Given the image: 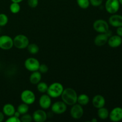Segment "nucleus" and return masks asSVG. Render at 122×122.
<instances>
[{"mask_svg": "<svg viewBox=\"0 0 122 122\" xmlns=\"http://www.w3.org/2000/svg\"><path fill=\"white\" fill-rule=\"evenodd\" d=\"M77 94L76 91L71 88H67L64 89L62 93V101L68 106H73L77 103Z\"/></svg>", "mask_w": 122, "mask_h": 122, "instance_id": "1", "label": "nucleus"}, {"mask_svg": "<svg viewBox=\"0 0 122 122\" xmlns=\"http://www.w3.org/2000/svg\"><path fill=\"white\" fill-rule=\"evenodd\" d=\"M64 86L60 82H54L48 86L47 94L51 98H58L61 95Z\"/></svg>", "mask_w": 122, "mask_h": 122, "instance_id": "2", "label": "nucleus"}, {"mask_svg": "<svg viewBox=\"0 0 122 122\" xmlns=\"http://www.w3.org/2000/svg\"><path fill=\"white\" fill-rule=\"evenodd\" d=\"M14 46L18 49L26 48L29 44V40L25 35H17L13 39Z\"/></svg>", "mask_w": 122, "mask_h": 122, "instance_id": "3", "label": "nucleus"}, {"mask_svg": "<svg viewBox=\"0 0 122 122\" xmlns=\"http://www.w3.org/2000/svg\"><path fill=\"white\" fill-rule=\"evenodd\" d=\"M20 99L23 102L29 106L34 103L36 100V96L33 91L29 89H26L21 93Z\"/></svg>", "mask_w": 122, "mask_h": 122, "instance_id": "4", "label": "nucleus"}, {"mask_svg": "<svg viewBox=\"0 0 122 122\" xmlns=\"http://www.w3.org/2000/svg\"><path fill=\"white\" fill-rule=\"evenodd\" d=\"M93 28L99 33H106L109 30V25L108 22L102 19L95 20L93 23Z\"/></svg>", "mask_w": 122, "mask_h": 122, "instance_id": "5", "label": "nucleus"}, {"mask_svg": "<svg viewBox=\"0 0 122 122\" xmlns=\"http://www.w3.org/2000/svg\"><path fill=\"white\" fill-rule=\"evenodd\" d=\"M40 63L38 59L33 57L27 58L25 61V67L28 71H38L39 70Z\"/></svg>", "mask_w": 122, "mask_h": 122, "instance_id": "6", "label": "nucleus"}, {"mask_svg": "<svg viewBox=\"0 0 122 122\" xmlns=\"http://www.w3.org/2000/svg\"><path fill=\"white\" fill-rule=\"evenodd\" d=\"M14 46L13 39L8 35H2L0 36V48L4 50L11 49Z\"/></svg>", "mask_w": 122, "mask_h": 122, "instance_id": "7", "label": "nucleus"}, {"mask_svg": "<svg viewBox=\"0 0 122 122\" xmlns=\"http://www.w3.org/2000/svg\"><path fill=\"white\" fill-rule=\"evenodd\" d=\"M112 31L109 30L106 33H99L94 39V44L97 46H102L107 43L110 36H112Z\"/></svg>", "mask_w": 122, "mask_h": 122, "instance_id": "8", "label": "nucleus"}, {"mask_svg": "<svg viewBox=\"0 0 122 122\" xmlns=\"http://www.w3.org/2000/svg\"><path fill=\"white\" fill-rule=\"evenodd\" d=\"M120 5L119 0H107L105 4V8L110 14H116L120 8Z\"/></svg>", "mask_w": 122, "mask_h": 122, "instance_id": "9", "label": "nucleus"}, {"mask_svg": "<svg viewBox=\"0 0 122 122\" xmlns=\"http://www.w3.org/2000/svg\"><path fill=\"white\" fill-rule=\"evenodd\" d=\"M71 106L72 107L70 109V116L71 117L76 120L81 119L83 116L84 113V110L82 107V106L79 104H75Z\"/></svg>", "mask_w": 122, "mask_h": 122, "instance_id": "10", "label": "nucleus"}, {"mask_svg": "<svg viewBox=\"0 0 122 122\" xmlns=\"http://www.w3.org/2000/svg\"><path fill=\"white\" fill-rule=\"evenodd\" d=\"M51 111L53 113L57 114H63L67 110V104L63 101H58L51 105Z\"/></svg>", "mask_w": 122, "mask_h": 122, "instance_id": "11", "label": "nucleus"}, {"mask_svg": "<svg viewBox=\"0 0 122 122\" xmlns=\"http://www.w3.org/2000/svg\"><path fill=\"white\" fill-rule=\"evenodd\" d=\"M111 121L118 122L122 120V108L119 107L113 108L109 113V117Z\"/></svg>", "mask_w": 122, "mask_h": 122, "instance_id": "12", "label": "nucleus"}, {"mask_svg": "<svg viewBox=\"0 0 122 122\" xmlns=\"http://www.w3.org/2000/svg\"><path fill=\"white\" fill-rule=\"evenodd\" d=\"M52 103L51 97L48 94H43L41 96L39 100V104L41 108L43 110H46L50 108Z\"/></svg>", "mask_w": 122, "mask_h": 122, "instance_id": "13", "label": "nucleus"}, {"mask_svg": "<svg viewBox=\"0 0 122 122\" xmlns=\"http://www.w3.org/2000/svg\"><path fill=\"white\" fill-rule=\"evenodd\" d=\"M47 117V114L43 109H39L35 111L32 115L33 120L36 122H44L46 121Z\"/></svg>", "mask_w": 122, "mask_h": 122, "instance_id": "14", "label": "nucleus"}, {"mask_svg": "<svg viewBox=\"0 0 122 122\" xmlns=\"http://www.w3.org/2000/svg\"><path fill=\"white\" fill-rule=\"evenodd\" d=\"M108 23L115 27L122 26V15L116 14H112L108 19Z\"/></svg>", "mask_w": 122, "mask_h": 122, "instance_id": "15", "label": "nucleus"}, {"mask_svg": "<svg viewBox=\"0 0 122 122\" xmlns=\"http://www.w3.org/2000/svg\"><path fill=\"white\" fill-rule=\"evenodd\" d=\"M108 45L112 48H117L122 44V38L119 35H112L109 37L107 41Z\"/></svg>", "mask_w": 122, "mask_h": 122, "instance_id": "16", "label": "nucleus"}, {"mask_svg": "<svg viewBox=\"0 0 122 122\" xmlns=\"http://www.w3.org/2000/svg\"><path fill=\"white\" fill-rule=\"evenodd\" d=\"M92 103L94 107L98 109L101 107H104L105 104H106V100L102 95H96L93 97Z\"/></svg>", "mask_w": 122, "mask_h": 122, "instance_id": "17", "label": "nucleus"}, {"mask_svg": "<svg viewBox=\"0 0 122 122\" xmlns=\"http://www.w3.org/2000/svg\"><path fill=\"white\" fill-rule=\"evenodd\" d=\"M15 111L16 110H15L14 106L10 103L5 104L2 108V112H3L4 114L8 117H10L14 115Z\"/></svg>", "mask_w": 122, "mask_h": 122, "instance_id": "18", "label": "nucleus"}, {"mask_svg": "<svg viewBox=\"0 0 122 122\" xmlns=\"http://www.w3.org/2000/svg\"><path fill=\"white\" fill-rule=\"evenodd\" d=\"M41 73L38 70V71L32 72V74H31L29 77V81L32 84L37 85L39 82H41Z\"/></svg>", "mask_w": 122, "mask_h": 122, "instance_id": "19", "label": "nucleus"}, {"mask_svg": "<svg viewBox=\"0 0 122 122\" xmlns=\"http://www.w3.org/2000/svg\"><path fill=\"white\" fill-rule=\"evenodd\" d=\"M109 111L107 108H105L104 107H101L98 109L97 114L98 117L101 120H106L108 119L109 117Z\"/></svg>", "mask_w": 122, "mask_h": 122, "instance_id": "20", "label": "nucleus"}, {"mask_svg": "<svg viewBox=\"0 0 122 122\" xmlns=\"http://www.w3.org/2000/svg\"><path fill=\"white\" fill-rule=\"evenodd\" d=\"M89 102V97L85 94H82L77 96V102L81 106H86Z\"/></svg>", "mask_w": 122, "mask_h": 122, "instance_id": "21", "label": "nucleus"}, {"mask_svg": "<svg viewBox=\"0 0 122 122\" xmlns=\"http://www.w3.org/2000/svg\"><path fill=\"white\" fill-rule=\"evenodd\" d=\"M27 51L31 54H36L39 51V48L37 44H29L27 47Z\"/></svg>", "mask_w": 122, "mask_h": 122, "instance_id": "22", "label": "nucleus"}, {"mask_svg": "<svg viewBox=\"0 0 122 122\" xmlns=\"http://www.w3.org/2000/svg\"><path fill=\"white\" fill-rule=\"evenodd\" d=\"M29 105L23 103L20 104L19 106L17 108V111L19 113H20V114L21 115L24 114H26V113H27V112H29Z\"/></svg>", "mask_w": 122, "mask_h": 122, "instance_id": "23", "label": "nucleus"}, {"mask_svg": "<svg viewBox=\"0 0 122 122\" xmlns=\"http://www.w3.org/2000/svg\"><path fill=\"white\" fill-rule=\"evenodd\" d=\"M48 88V85H47V83L44 82H39L37 84V89L41 93L44 94V93L46 92Z\"/></svg>", "mask_w": 122, "mask_h": 122, "instance_id": "24", "label": "nucleus"}, {"mask_svg": "<svg viewBox=\"0 0 122 122\" xmlns=\"http://www.w3.org/2000/svg\"><path fill=\"white\" fill-rule=\"evenodd\" d=\"M10 10L13 14H17L20 11V5L17 2H12L10 5Z\"/></svg>", "mask_w": 122, "mask_h": 122, "instance_id": "25", "label": "nucleus"}, {"mask_svg": "<svg viewBox=\"0 0 122 122\" xmlns=\"http://www.w3.org/2000/svg\"><path fill=\"white\" fill-rule=\"evenodd\" d=\"M77 4L80 8L82 9H87L89 7V0H77Z\"/></svg>", "mask_w": 122, "mask_h": 122, "instance_id": "26", "label": "nucleus"}, {"mask_svg": "<svg viewBox=\"0 0 122 122\" xmlns=\"http://www.w3.org/2000/svg\"><path fill=\"white\" fill-rule=\"evenodd\" d=\"M8 18L5 14L1 13L0 14V27L4 26L8 23Z\"/></svg>", "mask_w": 122, "mask_h": 122, "instance_id": "27", "label": "nucleus"}, {"mask_svg": "<svg viewBox=\"0 0 122 122\" xmlns=\"http://www.w3.org/2000/svg\"><path fill=\"white\" fill-rule=\"evenodd\" d=\"M20 119L21 122H31L33 120L32 116L27 114V113L21 115Z\"/></svg>", "mask_w": 122, "mask_h": 122, "instance_id": "28", "label": "nucleus"}, {"mask_svg": "<svg viewBox=\"0 0 122 122\" xmlns=\"http://www.w3.org/2000/svg\"><path fill=\"white\" fill-rule=\"evenodd\" d=\"M39 0H27V4L30 8H35L38 5Z\"/></svg>", "mask_w": 122, "mask_h": 122, "instance_id": "29", "label": "nucleus"}, {"mask_svg": "<svg viewBox=\"0 0 122 122\" xmlns=\"http://www.w3.org/2000/svg\"><path fill=\"white\" fill-rule=\"evenodd\" d=\"M38 71H40L41 73H45L48 71V67L45 64H40Z\"/></svg>", "mask_w": 122, "mask_h": 122, "instance_id": "30", "label": "nucleus"}, {"mask_svg": "<svg viewBox=\"0 0 122 122\" xmlns=\"http://www.w3.org/2000/svg\"><path fill=\"white\" fill-rule=\"evenodd\" d=\"M90 4L94 7H98L102 4L103 0H89Z\"/></svg>", "mask_w": 122, "mask_h": 122, "instance_id": "31", "label": "nucleus"}, {"mask_svg": "<svg viewBox=\"0 0 122 122\" xmlns=\"http://www.w3.org/2000/svg\"><path fill=\"white\" fill-rule=\"evenodd\" d=\"M6 122H21L20 118H17L14 116L9 117L8 119L6 120Z\"/></svg>", "mask_w": 122, "mask_h": 122, "instance_id": "32", "label": "nucleus"}, {"mask_svg": "<svg viewBox=\"0 0 122 122\" xmlns=\"http://www.w3.org/2000/svg\"><path fill=\"white\" fill-rule=\"evenodd\" d=\"M116 33L117 35H119V36L122 37V26L117 27Z\"/></svg>", "mask_w": 122, "mask_h": 122, "instance_id": "33", "label": "nucleus"}, {"mask_svg": "<svg viewBox=\"0 0 122 122\" xmlns=\"http://www.w3.org/2000/svg\"><path fill=\"white\" fill-rule=\"evenodd\" d=\"M4 119V114L3 112H0V122H2Z\"/></svg>", "mask_w": 122, "mask_h": 122, "instance_id": "34", "label": "nucleus"}, {"mask_svg": "<svg viewBox=\"0 0 122 122\" xmlns=\"http://www.w3.org/2000/svg\"><path fill=\"white\" fill-rule=\"evenodd\" d=\"M13 116H14L16 117H17V118H20V116H21V114H20V113H19V112L16 110L15 111V113H14V115Z\"/></svg>", "mask_w": 122, "mask_h": 122, "instance_id": "35", "label": "nucleus"}, {"mask_svg": "<svg viewBox=\"0 0 122 122\" xmlns=\"http://www.w3.org/2000/svg\"><path fill=\"white\" fill-rule=\"evenodd\" d=\"M12 2H17V3H20V2H22L23 0H11Z\"/></svg>", "mask_w": 122, "mask_h": 122, "instance_id": "36", "label": "nucleus"}, {"mask_svg": "<svg viewBox=\"0 0 122 122\" xmlns=\"http://www.w3.org/2000/svg\"><path fill=\"white\" fill-rule=\"evenodd\" d=\"M91 122H97V119H92Z\"/></svg>", "mask_w": 122, "mask_h": 122, "instance_id": "37", "label": "nucleus"}, {"mask_svg": "<svg viewBox=\"0 0 122 122\" xmlns=\"http://www.w3.org/2000/svg\"><path fill=\"white\" fill-rule=\"evenodd\" d=\"M119 3H120V4L122 5V0H119Z\"/></svg>", "mask_w": 122, "mask_h": 122, "instance_id": "38", "label": "nucleus"}, {"mask_svg": "<svg viewBox=\"0 0 122 122\" xmlns=\"http://www.w3.org/2000/svg\"><path fill=\"white\" fill-rule=\"evenodd\" d=\"M0 33H1V27H0Z\"/></svg>", "mask_w": 122, "mask_h": 122, "instance_id": "39", "label": "nucleus"}]
</instances>
